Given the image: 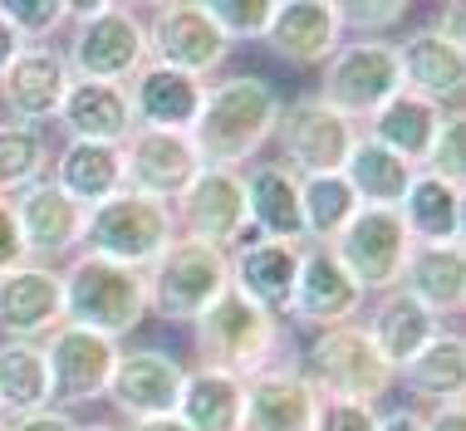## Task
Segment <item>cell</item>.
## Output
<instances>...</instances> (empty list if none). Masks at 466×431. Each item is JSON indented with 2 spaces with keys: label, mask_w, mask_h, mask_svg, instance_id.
Listing matches in <instances>:
<instances>
[{
  "label": "cell",
  "mask_w": 466,
  "mask_h": 431,
  "mask_svg": "<svg viewBox=\"0 0 466 431\" xmlns=\"http://www.w3.org/2000/svg\"><path fill=\"white\" fill-rule=\"evenodd\" d=\"M314 431H378V407H369V402L324 397L319 416H314Z\"/></svg>",
  "instance_id": "60d3db41"
},
{
  "label": "cell",
  "mask_w": 466,
  "mask_h": 431,
  "mask_svg": "<svg viewBox=\"0 0 466 431\" xmlns=\"http://www.w3.org/2000/svg\"><path fill=\"white\" fill-rule=\"evenodd\" d=\"M59 280H65V324L74 328H89V334H104L118 344L147 319V270L79 250L59 270Z\"/></svg>",
  "instance_id": "3957f363"
},
{
  "label": "cell",
  "mask_w": 466,
  "mask_h": 431,
  "mask_svg": "<svg viewBox=\"0 0 466 431\" xmlns=\"http://www.w3.org/2000/svg\"><path fill=\"white\" fill-rule=\"evenodd\" d=\"M45 358H49V407L69 412V407H84V402H98L108 392L118 344L104 334H89V328L65 324L49 334Z\"/></svg>",
  "instance_id": "7c38bea8"
},
{
  "label": "cell",
  "mask_w": 466,
  "mask_h": 431,
  "mask_svg": "<svg viewBox=\"0 0 466 431\" xmlns=\"http://www.w3.org/2000/svg\"><path fill=\"white\" fill-rule=\"evenodd\" d=\"M299 250L289 240H241L231 250V289H241L250 304H260L266 314L285 319L295 304V280H299Z\"/></svg>",
  "instance_id": "603a6c76"
},
{
  "label": "cell",
  "mask_w": 466,
  "mask_h": 431,
  "mask_svg": "<svg viewBox=\"0 0 466 431\" xmlns=\"http://www.w3.org/2000/svg\"><path fill=\"white\" fill-rule=\"evenodd\" d=\"M5 431H79L69 412L59 407H45V412H30V416H15V422H5Z\"/></svg>",
  "instance_id": "ee69618b"
},
{
  "label": "cell",
  "mask_w": 466,
  "mask_h": 431,
  "mask_svg": "<svg viewBox=\"0 0 466 431\" xmlns=\"http://www.w3.org/2000/svg\"><path fill=\"white\" fill-rule=\"evenodd\" d=\"M0 431H5V416H0Z\"/></svg>",
  "instance_id": "f907efd6"
},
{
  "label": "cell",
  "mask_w": 466,
  "mask_h": 431,
  "mask_svg": "<svg viewBox=\"0 0 466 431\" xmlns=\"http://www.w3.org/2000/svg\"><path fill=\"white\" fill-rule=\"evenodd\" d=\"M266 45L285 59V65L319 69L324 59L344 45V15H339V0H280Z\"/></svg>",
  "instance_id": "cb8c5ba5"
},
{
  "label": "cell",
  "mask_w": 466,
  "mask_h": 431,
  "mask_svg": "<svg viewBox=\"0 0 466 431\" xmlns=\"http://www.w3.org/2000/svg\"><path fill=\"white\" fill-rule=\"evenodd\" d=\"M201 167H207V162H201L192 133L133 128V137L123 143V172H128V192L157 196V201H167V206L197 182Z\"/></svg>",
  "instance_id": "e0dca14e"
},
{
  "label": "cell",
  "mask_w": 466,
  "mask_h": 431,
  "mask_svg": "<svg viewBox=\"0 0 466 431\" xmlns=\"http://www.w3.org/2000/svg\"><path fill=\"white\" fill-rule=\"evenodd\" d=\"M359 196L349 192L344 176H299V216H305V240L309 246H329V240L354 221Z\"/></svg>",
  "instance_id": "d590c367"
},
{
  "label": "cell",
  "mask_w": 466,
  "mask_h": 431,
  "mask_svg": "<svg viewBox=\"0 0 466 431\" xmlns=\"http://www.w3.org/2000/svg\"><path fill=\"white\" fill-rule=\"evenodd\" d=\"M49 407V358L45 344L30 338H5L0 344V412L5 422Z\"/></svg>",
  "instance_id": "e575fe53"
},
{
  "label": "cell",
  "mask_w": 466,
  "mask_h": 431,
  "mask_svg": "<svg viewBox=\"0 0 466 431\" xmlns=\"http://www.w3.org/2000/svg\"><path fill=\"white\" fill-rule=\"evenodd\" d=\"M192 353H197V367H211V373L250 383L256 373L289 358L285 319H275L260 304H250L241 289H226L192 324Z\"/></svg>",
  "instance_id": "7a4b0ae2"
},
{
  "label": "cell",
  "mask_w": 466,
  "mask_h": 431,
  "mask_svg": "<svg viewBox=\"0 0 466 431\" xmlns=\"http://www.w3.org/2000/svg\"><path fill=\"white\" fill-rule=\"evenodd\" d=\"M363 334L373 338V348L383 353L388 363L402 367V363L418 358L437 334H442V324H437L418 299L402 295V289H388V295H378L369 324H363Z\"/></svg>",
  "instance_id": "1f68e13d"
},
{
  "label": "cell",
  "mask_w": 466,
  "mask_h": 431,
  "mask_svg": "<svg viewBox=\"0 0 466 431\" xmlns=\"http://www.w3.org/2000/svg\"><path fill=\"white\" fill-rule=\"evenodd\" d=\"M201 5H207L211 25L226 35V45H236V40H266L280 0H201Z\"/></svg>",
  "instance_id": "74e56055"
},
{
  "label": "cell",
  "mask_w": 466,
  "mask_h": 431,
  "mask_svg": "<svg viewBox=\"0 0 466 431\" xmlns=\"http://www.w3.org/2000/svg\"><path fill=\"white\" fill-rule=\"evenodd\" d=\"M329 250L363 295H388V289L402 285V270H408V256H412V236L398 211L359 206L354 221L329 240Z\"/></svg>",
  "instance_id": "9c48e42d"
},
{
  "label": "cell",
  "mask_w": 466,
  "mask_h": 431,
  "mask_svg": "<svg viewBox=\"0 0 466 431\" xmlns=\"http://www.w3.org/2000/svg\"><path fill=\"white\" fill-rule=\"evenodd\" d=\"M0 15L20 35V45H45L74 20L69 0H0Z\"/></svg>",
  "instance_id": "f35d334b"
},
{
  "label": "cell",
  "mask_w": 466,
  "mask_h": 431,
  "mask_svg": "<svg viewBox=\"0 0 466 431\" xmlns=\"http://www.w3.org/2000/svg\"><path fill=\"white\" fill-rule=\"evenodd\" d=\"M280 113H285V104L266 79H256V74H226V79L207 84L192 143L207 167L241 172L250 162H260V147L275 137Z\"/></svg>",
  "instance_id": "6da1fadb"
},
{
  "label": "cell",
  "mask_w": 466,
  "mask_h": 431,
  "mask_svg": "<svg viewBox=\"0 0 466 431\" xmlns=\"http://www.w3.org/2000/svg\"><path fill=\"white\" fill-rule=\"evenodd\" d=\"M79 431H118V426H108V422H89V426H79Z\"/></svg>",
  "instance_id": "681fc988"
},
{
  "label": "cell",
  "mask_w": 466,
  "mask_h": 431,
  "mask_svg": "<svg viewBox=\"0 0 466 431\" xmlns=\"http://www.w3.org/2000/svg\"><path fill=\"white\" fill-rule=\"evenodd\" d=\"M172 240H177V211H172L167 201L143 196V192H118V196L98 201V206L89 211L84 256L147 270Z\"/></svg>",
  "instance_id": "52a82bcc"
},
{
  "label": "cell",
  "mask_w": 466,
  "mask_h": 431,
  "mask_svg": "<svg viewBox=\"0 0 466 431\" xmlns=\"http://www.w3.org/2000/svg\"><path fill=\"white\" fill-rule=\"evenodd\" d=\"M378 431H422V412H412V407L378 412Z\"/></svg>",
  "instance_id": "bcb514c9"
},
{
  "label": "cell",
  "mask_w": 466,
  "mask_h": 431,
  "mask_svg": "<svg viewBox=\"0 0 466 431\" xmlns=\"http://www.w3.org/2000/svg\"><path fill=\"white\" fill-rule=\"evenodd\" d=\"M69 74L94 84H128L137 69L147 65V40L143 20L133 5L104 0V5H74L69 45H65Z\"/></svg>",
  "instance_id": "8992f818"
},
{
  "label": "cell",
  "mask_w": 466,
  "mask_h": 431,
  "mask_svg": "<svg viewBox=\"0 0 466 431\" xmlns=\"http://www.w3.org/2000/svg\"><path fill=\"white\" fill-rule=\"evenodd\" d=\"M20 265H30V256H25V240H20V221H15L10 196H0V275L20 270Z\"/></svg>",
  "instance_id": "7bdbcfd3"
},
{
  "label": "cell",
  "mask_w": 466,
  "mask_h": 431,
  "mask_svg": "<svg viewBox=\"0 0 466 431\" xmlns=\"http://www.w3.org/2000/svg\"><path fill=\"white\" fill-rule=\"evenodd\" d=\"M55 328H65L59 265H20V270L0 275V334L40 344Z\"/></svg>",
  "instance_id": "ffe728a7"
},
{
  "label": "cell",
  "mask_w": 466,
  "mask_h": 431,
  "mask_svg": "<svg viewBox=\"0 0 466 431\" xmlns=\"http://www.w3.org/2000/svg\"><path fill=\"white\" fill-rule=\"evenodd\" d=\"M231 289V250L177 236L147 265V314L167 324H197Z\"/></svg>",
  "instance_id": "5b68a950"
},
{
  "label": "cell",
  "mask_w": 466,
  "mask_h": 431,
  "mask_svg": "<svg viewBox=\"0 0 466 431\" xmlns=\"http://www.w3.org/2000/svg\"><path fill=\"white\" fill-rule=\"evenodd\" d=\"M69 201H79L84 211H94L98 201L128 192V172H123V147L113 143H65L55 157V176Z\"/></svg>",
  "instance_id": "f1b7e54d"
},
{
  "label": "cell",
  "mask_w": 466,
  "mask_h": 431,
  "mask_svg": "<svg viewBox=\"0 0 466 431\" xmlns=\"http://www.w3.org/2000/svg\"><path fill=\"white\" fill-rule=\"evenodd\" d=\"M359 309H363V289L349 280V270L334 260V250L305 240L289 319H299L305 328H339V324H354Z\"/></svg>",
  "instance_id": "ac0fdd59"
},
{
  "label": "cell",
  "mask_w": 466,
  "mask_h": 431,
  "mask_svg": "<svg viewBox=\"0 0 466 431\" xmlns=\"http://www.w3.org/2000/svg\"><path fill=\"white\" fill-rule=\"evenodd\" d=\"M402 226H408L412 246H461L466 236V186L437 182V176L418 172L402 196Z\"/></svg>",
  "instance_id": "83f0119b"
},
{
  "label": "cell",
  "mask_w": 466,
  "mask_h": 431,
  "mask_svg": "<svg viewBox=\"0 0 466 431\" xmlns=\"http://www.w3.org/2000/svg\"><path fill=\"white\" fill-rule=\"evenodd\" d=\"M299 373L319 387V397L339 402H369L398 387V367L373 348V338L363 334V324H339V328H314L305 353H299Z\"/></svg>",
  "instance_id": "277c9868"
},
{
  "label": "cell",
  "mask_w": 466,
  "mask_h": 431,
  "mask_svg": "<svg viewBox=\"0 0 466 431\" xmlns=\"http://www.w3.org/2000/svg\"><path fill=\"white\" fill-rule=\"evenodd\" d=\"M422 172L437 176V182H451V186L466 182V113L461 108L442 113V128H437L432 147H427Z\"/></svg>",
  "instance_id": "ab89813d"
},
{
  "label": "cell",
  "mask_w": 466,
  "mask_h": 431,
  "mask_svg": "<svg viewBox=\"0 0 466 431\" xmlns=\"http://www.w3.org/2000/svg\"><path fill=\"white\" fill-rule=\"evenodd\" d=\"M319 387L299 373L295 358H280L246 383V422L241 431H314Z\"/></svg>",
  "instance_id": "d6986e66"
},
{
  "label": "cell",
  "mask_w": 466,
  "mask_h": 431,
  "mask_svg": "<svg viewBox=\"0 0 466 431\" xmlns=\"http://www.w3.org/2000/svg\"><path fill=\"white\" fill-rule=\"evenodd\" d=\"M182 383H187V363L172 358L167 348H118L104 397L128 422H153V416H177Z\"/></svg>",
  "instance_id": "4fadbf2b"
},
{
  "label": "cell",
  "mask_w": 466,
  "mask_h": 431,
  "mask_svg": "<svg viewBox=\"0 0 466 431\" xmlns=\"http://www.w3.org/2000/svg\"><path fill=\"white\" fill-rule=\"evenodd\" d=\"M319 69H324V84L314 98L354 123H369L388 98L402 94V69H398L393 40H363V35L344 40Z\"/></svg>",
  "instance_id": "ba28073f"
},
{
  "label": "cell",
  "mask_w": 466,
  "mask_h": 431,
  "mask_svg": "<svg viewBox=\"0 0 466 431\" xmlns=\"http://www.w3.org/2000/svg\"><path fill=\"white\" fill-rule=\"evenodd\" d=\"M177 422L187 431H241L246 422V383L241 377L187 367V383L177 397Z\"/></svg>",
  "instance_id": "d6a6232c"
},
{
  "label": "cell",
  "mask_w": 466,
  "mask_h": 431,
  "mask_svg": "<svg viewBox=\"0 0 466 431\" xmlns=\"http://www.w3.org/2000/svg\"><path fill=\"white\" fill-rule=\"evenodd\" d=\"M398 69H402V94L427 98L432 108H461V88H466V49L451 45L447 35H437L432 25L412 30L398 45Z\"/></svg>",
  "instance_id": "44dd1931"
},
{
  "label": "cell",
  "mask_w": 466,
  "mask_h": 431,
  "mask_svg": "<svg viewBox=\"0 0 466 431\" xmlns=\"http://www.w3.org/2000/svg\"><path fill=\"white\" fill-rule=\"evenodd\" d=\"M172 211H177V236L207 240V246H217V250H236L250 231L241 172L201 167L197 182L172 201Z\"/></svg>",
  "instance_id": "5bb4252c"
},
{
  "label": "cell",
  "mask_w": 466,
  "mask_h": 431,
  "mask_svg": "<svg viewBox=\"0 0 466 431\" xmlns=\"http://www.w3.org/2000/svg\"><path fill=\"white\" fill-rule=\"evenodd\" d=\"M20 221V240L30 265H55L74 260L84 250V231H89V211L79 201H69L55 182H30L25 192L10 196Z\"/></svg>",
  "instance_id": "9a60e30c"
},
{
  "label": "cell",
  "mask_w": 466,
  "mask_h": 431,
  "mask_svg": "<svg viewBox=\"0 0 466 431\" xmlns=\"http://www.w3.org/2000/svg\"><path fill=\"white\" fill-rule=\"evenodd\" d=\"M422 431H466V407H432V412H422Z\"/></svg>",
  "instance_id": "f6af8a7d"
},
{
  "label": "cell",
  "mask_w": 466,
  "mask_h": 431,
  "mask_svg": "<svg viewBox=\"0 0 466 431\" xmlns=\"http://www.w3.org/2000/svg\"><path fill=\"white\" fill-rule=\"evenodd\" d=\"M437 128H442V108H432L427 98H412V94H393L369 123H363V137H373L378 147H388L393 157H402L412 172H422Z\"/></svg>",
  "instance_id": "4dcf8cb0"
},
{
  "label": "cell",
  "mask_w": 466,
  "mask_h": 431,
  "mask_svg": "<svg viewBox=\"0 0 466 431\" xmlns=\"http://www.w3.org/2000/svg\"><path fill=\"white\" fill-rule=\"evenodd\" d=\"M398 289L408 299H418L437 324L461 319V309H466V250L461 246H412Z\"/></svg>",
  "instance_id": "4316f807"
},
{
  "label": "cell",
  "mask_w": 466,
  "mask_h": 431,
  "mask_svg": "<svg viewBox=\"0 0 466 431\" xmlns=\"http://www.w3.org/2000/svg\"><path fill=\"white\" fill-rule=\"evenodd\" d=\"M339 176H344L349 192L359 196V206L398 211L418 172H412L402 157H393L388 147H378L373 137L359 133V143H354V152H349V162H344V172H339Z\"/></svg>",
  "instance_id": "836d02e7"
},
{
  "label": "cell",
  "mask_w": 466,
  "mask_h": 431,
  "mask_svg": "<svg viewBox=\"0 0 466 431\" xmlns=\"http://www.w3.org/2000/svg\"><path fill=\"white\" fill-rule=\"evenodd\" d=\"M339 15H344V30H388V25H402L408 15V0H349V5H339Z\"/></svg>",
  "instance_id": "b9f144b4"
},
{
  "label": "cell",
  "mask_w": 466,
  "mask_h": 431,
  "mask_svg": "<svg viewBox=\"0 0 466 431\" xmlns=\"http://www.w3.org/2000/svg\"><path fill=\"white\" fill-rule=\"evenodd\" d=\"M128 108H133V128H153V133H192L207 84L192 74L162 69V65H143L128 84Z\"/></svg>",
  "instance_id": "7402d4cb"
},
{
  "label": "cell",
  "mask_w": 466,
  "mask_h": 431,
  "mask_svg": "<svg viewBox=\"0 0 466 431\" xmlns=\"http://www.w3.org/2000/svg\"><path fill=\"white\" fill-rule=\"evenodd\" d=\"M250 231L260 240H289L305 246V216H299V176L285 162H250L241 167Z\"/></svg>",
  "instance_id": "d4e9b609"
},
{
  "label": "cell",
  "mask_w": 466,
  "mask_h": 431,
  "mask_svg": "<svg viewBox=\"0 0 466 431\" xmlns=\"http://www.w3.org/2000/svg\"><path fill=\"white\" fill-rule=\"evenodd\" d=\"M147 40V65L192 74V79L207 84V74H217L231 55L226 35L211 25L207 5L201 0H167V5H153V20L143 25Z\"/></svg>",
  "instance_id": "30bf717a"
},
{
  "label": "cell",
  "mask_w": 466,
  "mask_h": 431,
  "mask_svg": "<svg viewBox=\"0 0 466 431\" xmlns=\"http://www.w3.org/2000/svg\"><path fill=\"white\" fill-rule=\"evenodd\" d=\"M49 167V143L40 128H25V123H0V196H15L30 182H45Z\"/></svg>",
  "instance_id": "8d00e7d4"
},
{
  "label": "cell",
  "mask_w": 466,
  "mask_h": 431,
  "mask_svg": "<svg viewBox=\"0 0 466 431\" xmlns=\"http://www.w3.org/2000/svg\"><path fill=\"white\" fill-rule=\"evenodd\" d=\"M20 49H25V45H20V35L10 30V25H5V15H0V74L10 69V59H15Z\"/></svg>",
  "instance_id": "7dc6e473"
},
{
  "label": "cell",
  "mask_w": 466,
  "mask_h": 431,
  "mask_svg": "<svg viewBox=\"0 0 466 431\" xmlns=\"http://www.w3.org/2000/svg\"><path fill=\"white\" fill-rule=\"evenodd\" d=\"M74 74L65 49L55 45H25L10 69L0 74V104H5L10 123H25V128H40V123L59 118V104H65Z\"/></svg>",
  "instance_id": "2e32d148"
},
{
  "label": "cell",
  "mask_w": 466,
  "mask_h": 431,
  "mask_svg": "<svg viewBox=\"0 0 466 431\" xmlns=\"http://www.w3.org/2000/svg\"><path fill=\"white\" fill-rule=\"evenodd\" d=\"M55 123L69 133V143H113V147H123L133 137L128 88L74 79L69 94H65V104H59V118Z\"/></svg>",
  "instance_id": "484cf974"
},
{
  "label": "cell",
  "mask_w": 466,
  "mask_h": 431,
  "mask_svg": "<svg viewBox=\"0 0 466 431\" xmlns=\"http://www.w3.org/2000/svg\"><path fill=\"white\" fill-rule=\"evenodd\" d=\"M359 133H363L359 123L344 118V113H334L329 104L299 98V104H289L280 113L270 143H280V152H285L280 162L295 176H334V172H344Z\"/></svg>",
  "instance_id": "8fae6325"
},
{
  "label": "cell",
  "mask_w": 466,
  "mask_h": 431,
  "mask_svg": "<svg viewBox=\"0 0 466 431\" xmlns=\"http://www.w3.org/2000/svg\"><path fill=\"white\" fill-rule=\"evenodd\" d=\"M128 431H187L177 416H153V422H133Z\"/></svg>",
  "instance_id": "c3c4849f"
},
{
  "label": "cell",
  "mask_w": 466,
  "mask_h": 431,
  "mask_svg": "<svg viewBox=\"0 0 466 431\" xmlns=\"http://www.w3.org/2000/svg\"><path fill=\"white\" fill-rule=\"evenodd\" d=\"M398 383L432 407H466V338L442 328L418 358L398 367Z\"/></svg>",
  "instance_id": "f546056e"
}]
</instances>
